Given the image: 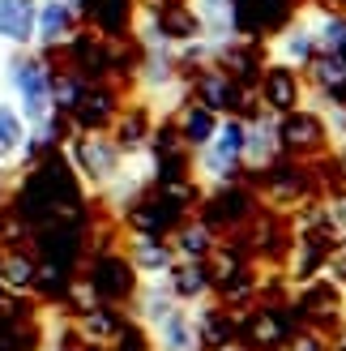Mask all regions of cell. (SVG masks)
Segmentation results:
<instances>
[{
	"label": "cell",
	"instance_id": "6",
	"mask_svg": "<svg viewBox=\"0 0 346 351\" xmlns=\"http://www.w3.org/2000/svg\"><path fill=\"white\" fill-rule=\"evenodd\" d=\"M124 95L129 90H120L116 82H85V90L81 99L73 103V112H68L64 120L73 125V133H94V129H111L116 125V116L120 108H124Z\"/></svg>",
	"mask_w": 346,
	"mask_h": 351
},
{
	"label": "cell",
	"instance_id": "19",
	"mask_svg": "<svg viewBox=\"0 0 346 351\" xmlns=\"http://www.w3.org/2000/svg\"><path fill=\"white\" fill-rule=\"evenodd\" d=\"M321 278H330L338 291H346V240H334L321 261Z\"/></svg>",
	"mask_w": 346,
	"mask_h": 351
},
{
	"label": "cell",
	"instance_id": "21",
	"mask_svg": "<svg viewBox=\"0 0 346 351\" xmlns=\"http://www.w3.org/2000/svg\"><path fill=\"white\" fill-rule=\"evenodd\" d=\"M214 351H248V347H239V343H227V347H214Z\"/></svg>",
	"mask_w": 346,
	"mask_h": 351
},
{
	"label": "cell",
	"instance_id": "7",
	"mask_svg": "<svg viewBox=\"0 0 346 351\" xmlns=\"http://www.w3.org/2000/svg\"><path fill=\"white\" fill-rule=\"evenodd\" d=\"M282 159L278 142V116L265 108H252L244 116V176H261Z\"/></svg>",
	"mask_w": 346,
	"mask_h": 351
},
{
	"label": "cell",
	"instance_id": "18",
	"mask_svg": "<svg viewBox=\"0 0 346 351\" xmlns=\"http://www.w3.org/2000/svg\"><path fill=\"white\" fill-rule=\"evenodd\" d=\"M26 137H30V125L22 120V112L13 108V99H0V171L9 163H22Z\"/></svg>",
	"mask_w": 346,
	"mask_h": 351
},
{
	"label": "cell",
	"instance_id": "17",
	"mask_svg": "<svg viewBox=\"0 0 346 351\" xmlns=\"http://www.w3.org/2000/svg\"><path fill=\"white\" fill-rule=\"evenodd\" d=\"M34 13L39 0H0V39L9 47H34Z\"/></svg>",
	"mask_w": 346,
	"mask_h": 351
},
{
	"label": "cell",
	"instance_id": "4",
	"mask_svg": "<svg viewBox=\"0 0 346 351\" xmlns=\"http://www.w3.org/2000/svg\"><path fill=\"white\" fill-rule=\"evenodd\" d=\"M317 51L321 47H317V34H312V17H308V9H295L265 39V60H278L287 69H295V73H304V69L312 64Z\"/></svg>",
	"mask_w": 346,
	"mask_h": 351
},
{
	"label": "cell",
	"instance_id": "8",
	"mask_svg": "<svg viewBox=\"0 0 346 351\" xmlns=\"http://www.w3.org/2000/svg\"><path fill=\"white\" fill-rule=\"evenodd\" d=\"M81 26H85V17L77 5H68V0H39V13H34V47L43 56H56Z\"/></svg>",
	"mask_w": 346,
	"mask_h": 351
},
{
	"label": "cell",
	"instance_id": "15",
	"mask_svg": "<svg viewBox=\"0 0 346 351\" xmlns=\"http://www.w3.org/2000/svg\"><path fill=\"white\" fill-rule=\"evenodd\" d=\"M188 9H193L197 26H201V39H210L214 47L239 34V9H235V0H188Z\"/></svg>",
	"mask_w": 346,
	"mask_h": 351
},
{
	"label": "cell",
	"instance_id": "13",
	"mask_svg": "<svg viewBox=\"0 0 346 351\" xmlns=\"http://www.w3.org/2000/svg\"><path fill=\"white\" fill-rule=\"evenodd\" d=\"M218 112H210L205 103H197V99H184L180 108H176V116H171V129H176V137H180V146L193 154V150H201L205 142L214 137V129H218Z\"/></svg>",
	"mask_w": 346,
	"mask_h": 351
},
{
	"label": "cell",
	"instance_id": "11",
	"mask_svg": "<svg viewBox=\"0 0 346 351\" xmlns=\"http://www.w3.org/2000/svg\"><path fill=\"white\" fill-rule=\"evenodd\" d=\"M120 253L129 257V266L137 270V278H167V270L176 266L167 236H146V232H124L120 236Z\"/></svg>",
	"mask_w": 346,
	"mask_h": 351
},
{
	"label": "cell",
	"instance_id": "12",
	"mask_svg": "<svg viewBox=\"0 0 346 351\" xmlns=\"http://www.w3.org/2000/svg\"><path fill=\"white\" fill-rule=\"evenodd\" d=\"M73 330L90 347H120L124 343V330H129V313H120V304H94V308L77 313Z\"/></svg>",
	"mask_w": 346,
	"mask_h": 351
},
{
	"label": "cell",
	"instance_id": "9",
	"mask_svg": "<svg viewBox=\"0 0 346 351\" xmlns=\"http://www.w3.org/2000/svg\"><path fill=\"white\" fill-rule=\"evenodd\" d=\"M85 278H90V287L98 291V300L103 304H120L124 308L129 304V295L137 291V270L129 266V257L120 253V249H111V253H98L94 261H90V270H85Z\"/></svg>",
	"mask_w": 346,
	"mask_h": 351
},
{
	"label": "cell",
	"instance_id": "22",
	"mask_svg": "<svg viewBox=\"0 0 346 351\" xmlns=\"http://www.w3.org/2000/svg\"><path fill=\"white\" fill-rule=\"evenodd\" d=\"M0 64H5V39H0Z\"/></svg>",
	"mask_w": 346,
	"mask_h": 351
},
{
	"label": "cell",
	"instance_id": "5",
	"mask_svg": "<svg viewBox=\"0 0 346 351\" xmlns=\"http://www.w3.org/2000/svg\"><path fill=\"white\" fill-rule=\"evenodd\" d=\"M252 95H256V108H265L274 116H287V112L304 108L308 82H304V73H295V69H287L278 60H265L256 82H252Z\"/></svg>",
	"mask_w": 346,
	"mask_h": 351
},
{
	"label": "cell",
	"instance_id": "16",
	"mask_svg": "<svg viewBox=\"0 0 346 351\" xmlns=\"http://www.w3.org/2000/svg\"><path fill=\"white\" fill-rule=\"evenodd\" d=\"M167 287L180 304H201L214 295V283H210V266L205 261H176L167 270Z\"/></svg>",
	"mask_w": 346,
	"mask_h": 351
},
{
	"label": "cell",
	"instance_id": "3",
	"mask_svg": "<svg viewBox=\"0 0 346 351\" xmlns=\"http://www.w3.org/2000/svg\"><path fill=\"white\" fill-rule=\"evenodd\" d=\"M278 142H282V159H295V163H317L330 154L321 112L312 108H295V112L278 116Z\"/></svg>",
	"mask_w": 346,
	"mask_h": 351
},
{
	"label": "cell",
	"instance_id": "1",
	"mask_svg": "<svg viewBox=\"0 0 346 351\" xmlns=\"http://www.w3.org/2000/svg\"><path fill=\"white\" fill-rule=\"evenodd\" d=\"M5 82H9L13 108L22 112V120L30 129L47 125V120L56 116V108H51V60L43 56V51L17 47L5 60Z\"/></svg>",
	"mask_w": 346,
	"mask_h": 351
},
{
	"label": "cell",
	"instance_id": "14",
	"mask_svg": "<svg viewBox=\"0 0 346 351\" xmlns=\"http://www.w3.org/2000/svg\"><path fill=\"white\" fill-rule=\"evenodd\" d=\"M167 244H171V253H176V261H205L214 253V244H218V232L205 219L184 215L176 227H171Z\"/></svg>",
	"mask_w": 346,
	"mask_h": 351
},
{
	"label": "cell",
	"instance_id": "2",
	"mask_svg": "<svg viewBox=\"0 0 346 351\" xmlns=\"http://www.w3.org/2000/svg\"><path fill=\"white\" fill-rule=\"evenodd\" d=\"M64 167L73 171V180L85 193H98L107 189L120 167H124V150L111 137V129H94V133H68L64 137Z\"/></svg>",
	"mask_w": 346,
	"mask_h": 351
},
{
	"label": "cell",
	"instance_id": "20",
	"mask_svg": "<svg viewBox=\"0 0 346 351\" xmlns=\"http://www.w3.org/2000/svg\"><path fill=\"white\" fill-rule=\"evenodd\" d=\"M5 202H9V193H5V176H0V215H5Z\"/></svg>",
	"mask_w": 346,
	"mask_h": 351
},
{
	"label": "cell",
	"instance_id": "10",
	"mask_svg": "<svg viewBox=\"0 0 346 351\" xmlns=\"http://www.w3.org/2000/svg\"><path fill=\"white\" fill-rule=\"evenodd\" d=\"M142 335H146L150 351H205L201 335H197V322H193V308H188V304H176L171 313H163V317L154 322V326H146Z\"/></svg>",
	"mask_w": 346,
	"mask_h": 351
}]
</instances>
